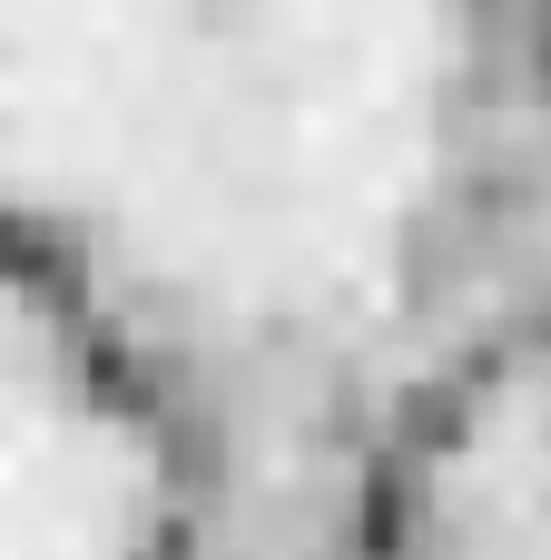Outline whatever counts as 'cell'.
<instances>
[{
  "mask_svg": "<svg viewBox=\"0 0 551 560\" xmlns=\"http://www.w3.org/2000/svg\"><path fill=\"white\" fill-rule=\"evenodd\" d=\"M444 118V0H0V187L148 285H375Z\"/></svg>",
  "mask_w": 551,
  "mask_h": 560,
  "instance_id": "6da1fadb",
  "label": "cell"
},
{
  "mask_svg": "<svg viewBox=\"0 0 551 560\" xmlns=\"http://www.w3.org/2000/svg\"><path fill=\"white\" fill-rule=\"evenodd\" d=\"M138 463L69 364L0 305V560H128Z\"/></svg>",
  "mask_w": 551,
  "mask_h": 560,
  "instance_id": "7a4b0ae2",
  "label": "cell"
},
{
  "mask_svg": "<svg viewBox=\"0 0 551 560\" xmlns=\"http://www.w3.org/2000/svg\"><path fill=\"white\" fill-rule=\"evenodd\" d=\"M434 560H551V384H503L434 463Z\"/></svg>",
  "mask_w": 551,
  "mask_h": 560,
  "instance_id": "3957f363",
  "label": "cell"
}]
</instances>
